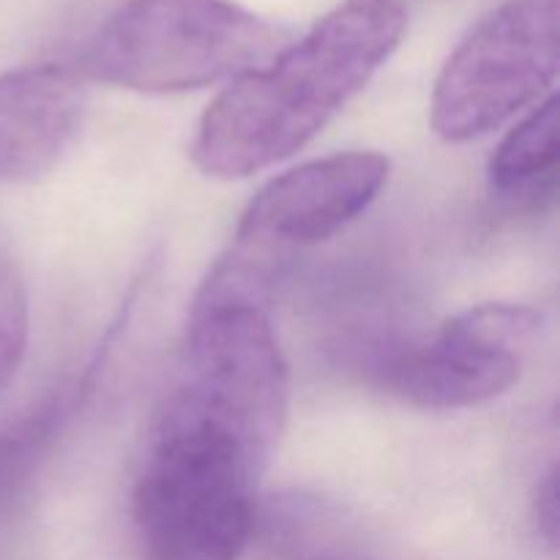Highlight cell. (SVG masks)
Segmentation results:
<instances>
[{"label": "cell", "mask_w": 560, "mask_h": 560, "mask_svg": "<svg viewBox=\"0 0 560 560\" xmlns=\"http://www.w3.org/2000/svg\"><path fill=\"white\" fill-rule=\"evenodd\" d=\"M109 342H113V334L104 339V350H98L88 361L85 370L74 381L60 383L42 402L0 430V520L14 514L27 501L36 479L52 459L60 435L96 386V375L102 372Z\"/></svg>", "instance_id": "ba28073f"}, {"label": "cell", "mask_w": 560, "mask_h": 560, "mask_svg": "<svg viewBox=\"0 0 560 560\" xmlns=\"http://www.w3.org/2000/svg\"><path fill=\"white\" fill-rule=\"evenodd\" d=\"M85 80L74 66L38 63L0 74V180L52 173L80 135Z\"/></svg>", "instance_id": "52a82bcc"}, {"label": "cell", "mask_w": 560, "mask_h": 560, "mask_svg": "<svg viewBox=\"0 0 560 560\" xmlns=\"http://www.w3.org/2000/svg\"><path fill=\"white\" fill-rule=\"evenodd\" d=\"M541 315L525 304H479L448 317L438 334L377 361L381 386L424 410L476 408L506 394Z\"/></svg>", "instance_id": "5b68a950"}, {"label": "cell", "mask_w": 560, "mask_h": 560, "mask_svg": "<svg viewBox=\"0 0 560 560\" xmlns=\"http://www.w3.org/2000/svg\"><path fill=\"white\" fill-rule=\"evenodd\" d=\"M284 47V33L230 0H126L77 58L82 80L180 93L235 80Z\"/></svg>", "instance_id": "3957f363"}, {"label": "cell", "mask_w": 560, "mask_h": 560, "mask_svg": "<svg viewBox=\"0 0 560 560\" xmlns=\"http://www.w3.org/2000/svg\"><path fill=\"white\" fill-rule=\"evenodd\" d=\"M271 454L195 408L164 397L135 487L145 560H238L257 525Z\"/></svg>", "instance_id": "7a4b0ae2"}, {"label": "cell", "mask_w": 560, "mask_h": 560, "mask_svg": "<svg viewBox=\"0 0 560 560\" xmlns=\"http://www.w3.org/2000/svg\"><path fill=\"white\" fill-rule=\"evenodd\" d=\"M405 27L402 0H342L213 98L191 142L195 164L211 178L233 180L290 159L364 91Z\"/></svg>", "instance_id": "6da1fadb"}, {"label": "cell", "mask_w": 560, "mask_h": 560, "mask_svg": "<svg viewBox=\"0 0 560 560\" xmlns=\"http://www.w3.org/2000/svg\"><path fill=\"white\" fill-rule=\"evenodd\" d=\"M388 159L375 151H348L312 159L268 180L238 228V241L277 255L312 246L366 211L388 184Z\"/></svg>", "instance_id": "8992f818"}, {"label": "cell", "mask_w": 560, "mask_h": 560, "mask_svg": "<svg viewBox=\"0 0 560 560\" xmlns=\"http://www.w3.org/2000/svg\"><path fill=\"white\" fill-rule=\"evenodd\" d=\"M534 517L539 525V534L547 545L556 550L558 547V534H560V492H558V468L552 465L550 474L545 476V481L536 490L534 501Z\"/></svg>", "instance_id": "8fae6325"}, {"label": "cell", "mask_w": 560, "mask_h": 560, "mask_svg": "<svg viewBox=\"0 0 560 560\" xmlns=\"http://www.w3.org/2000/svg\"><path fill=\"white\" fill-rule=\"evenodd\" d=\"M558 167V96L541 98L501 140L490 159V186L501 197H528L552 184Z\"/></svg>", "instance_id": "9c48e42d"}, {"label": "cell", "mask_w": 560, "mask_h": 560, "mask_svg": "<svg viewBox=\"0 0 560 560\" xmlns=\"http://www.w3.org/2000/svg\"><path fill=\"white\" fill-rule=\"evenodd\" d=\"M31 334V306L22 268L14 252L0 238V392L20 372Z\"/></svg>", "instance_id": "30bf717a"}, {"label": "cell", "mask_w": 560, "mask_h": 560, "mask_svg": "<svg viewBox=\"0 0 560 560\" xmlns=\"http://www.w3.org/2000/svg\"><path fill=\"white\" fill-rule=\"evenodd\" d=\"M560 0H506L459 42L432 93V129L470 142L539 104L558 77Z\"/></svg>", "instance_id": "277c9868"}]
</instances>
